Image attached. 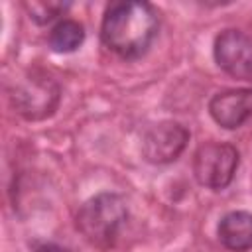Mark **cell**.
<instances>
[{
    "mask_svg": "<svg viewBox=\"0 0 252 252\" xmlns=\"http://www.w3.org/2000/svg\"><path fill=\"white\" fill-rule=\"evenodd\" d=\"M159 30V14L150 2H112L100 24V39L106 49L122 59L142 57Z\"/></svg>",
    "mask_w": 252,
    "mask_h": 252,
    "instance_id": "cell-1",
    "label": "cell"
},
{
    "mask_svg": "<svg viewBox=\"0 0 252 252\" xmlns=\"http://www.w3.org/2000/svg\"><path fill=\"white\" fill-rule=\"evenodd\" d=\"M126 220L128 207L124 199L110 191L98 193L85 201L75 217L77 230L98 250H110L116 244Z\"/></svg>",
    "mask_w": 252,
    "mask_h": 252,
    "instance_id": "cell-2",
    "label": "cell"
},
{
    "mask_svg": "<svg viewBox=\"0 0 252 252\" xmlns=\"http://www.w3.org/2000/svg\"><path fill=\"white\" fill-rule=\"evenodd\" d=\"M12 108L26 120L49 118L61 102L59 83L41 69H28L20 73L8 87Z\"/></svg>",
    "mask_w": 252,
    "mask_h": 252,
    "instance_id": "cell-3",
    "label": "cell"
},
{
    "mask_svg": "<svg viewBox=\"0 0 252 252\" xmlns=\"http://www.w3.org/2000/svg\"><path fill=\"white\" fill-rule=\"evenodd\" d=\"M238 150L226 142H205L193 156V173L199 185L220 191L230 185L238 169Z\"/></svg>",
    "mask_w": 252,
    "mask_h": 252,
    "instance_id": "cell-4",
    "label": "cell"
},
{
    "mask_svg": "<svg viewBox=\"0 0 252 252\" xmlns=\"http://www.w3.org/2000/svg\"><path fill=\"white\" fill-rule=\"evenodd\" d=\"M189 142V130L175 120L154 124L142 140V156L148 163L165 165L175 161Z\"/></svg>",
    "mask_w": 252,
    "mask_h": 252,
    "instance_id": "cell-5",
    "label": "cell"
},
{
    "mask_svg": "<svg viewBox=\"0 0 252 252\" xmlns=\"http://www.w3.org/2000/svg\"><path fill=\"white\" fill-rule=\"evenodd\" d=\"M213 55L224 73L252 83V35L240 30H222L215 37Z\"/></svg>",
    "mask_w": 252,
    "mask_h": 252,
    "instance_id": "cell-6",
    "label": "cell"
},
{
    "mask_svg": "<svg viewBox=\"0 0 252 252\" xmlns=\"http://www.w3.org/2000/svg\"><path fill=\"white\" fill-rule=\"evenodd\" d=\"M209 114L226 130L240 128L252 118V89H228L217 93L209 100Z\"/></svg>",
    "mask_w": 252,
    "mask_h": 252,
    "instance_id": "cell-7",
    "label": "cell"
},
{
    "mask_svg": "<svg viewBox=\"0 0 252 252\" xmlns=\"http://www.w3.org/2000/svg\"><path fill=\"white\" fill-rule=\"evenodd\" d=\"M219 240L224 248L232 252H246L252 248V213L230 211L217 226Z\"/></svg>",
    "mask_w": 252,
    "mask_h": 252,
    "instance_id": "cell-8",
    "label": "cell"
},
{
    "mask_svg": "<svg viewBox=\"0 0 252 252\" xmlns=\"http://www.w3.org/2000/svg\"><path fill=\"white\" fill-rule=\"evenodd\" d=\"M83 41H85V28L83 24L71 18L59 20L47 35V43L55 53H73L83 45Z\"/></svg>",
    "mask_w": 252,
    "mask_h": 252,
    "instance_id": "cell-9",
    "label": "cell"
},
{
    "mask_svg": "<svg viewBox=\"0 0 252 252\" xmlns=\"http://www.w3.org/2000/svg\"><path fill=\"white\" fill-rule=\"evenodd\" d=\"M26 8L30 12V18L35 24H47V22H53L55 18H59L69 8V4H61V2H28Z\"/></svg>",
    "mask_w": 252,
    "mask_h": 252,
    "instance_id": "cell-10",
    "label": "cell"
},
{
    "mask_svg": "<svg viewBox=\"0 0 252 252\" xmlns=\"http://www.w3.org/2000/svg\"><path fill=\"white\" fill-rule=\"evenodd\" d=\"M30 248H32V252H69L65 246L51 242V240H32Z\"/></svg>",
    "mask_w": 252,
    "mask_h": 252,
    "instance_id": "cell-11",
    "label": "cell"
}]
</instances>
